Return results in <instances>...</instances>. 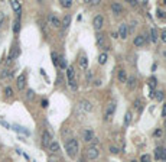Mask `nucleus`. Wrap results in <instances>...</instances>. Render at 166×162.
<instances>
[{
  "label": "nucleus",
  "instance_id": "a211bd4d",
  "mask_svg": "<svg viewBox=\"0 0 166 162\" xmlns=\"http://www.w3.org/2000/svg\"><path fill=\"white\" fill-rule=\"evenodd\" d=\"M111 10H113L114 15H120V13L123 12V7L120 6L119 3H113V5H111Z\"/></svg>",
  "mask_w": 166,
  "mask_h": 162
},
{
  "label": "nucleus",
  "instance_id": "9b49d317",
  "mask_svg": "<svg viewBox=\"0 0 166 162\" xmlns=\"http://www.w3.org/2000/svg\"><path fill=\"white\" fill-rule=\"evenodd\" d=\"M10 6H12V9H13L14 12L18 13V19H19V18H20V12H22L20 3H19V2H16V0H12V2H10Z\"/></svg>",
  "mask_w": 166,
  "mask_h": 162
},
{
  "label": "nucleus",
  "instance_id": "bb28decb",
  "mask_svg": "<svg viewBox=\"0 0 166 162\" xmlns=\"http://www.w3.org/2000/svg\"><path fill=\"white\" fill-rule=\"evenodd\" d=\"M150 35H152V41H153V42H156V41H158V32H156V29H155V28L150 31Z\"/></svg>",
  "mask_w": 166,
  "mask_h": 162
},
{
  "label": "nucleus",
  "instance_id": "473e14b6",
  "mask_svg": "<svg viewBox=\"0 0 166 162\" xmlns=\"http://www.w3.org/2000/svg\"><path fill=\"white\" fill-rule=\"evenodd\" d=\"M156 98H158V100H163V93H162V91H158V93H156Z\"/></svg>",
  "mask_w": 166,
  "mask_h": 162
},
{
  "label": "nucleus",
  "instance_id": "f8f14e48",
  "mask_svg": "<svg viewBox=\"0 0 166 162\" xmlns=\"http://www.w3.org/2000/svg\"><path fill=\"white\" fill-rule=\"evenodd\" d=\"M82 137H84V141L85 142H91V139L94 137V133L91 129H85L84 130V133H82Z\"/></svg>",
  "mask_w": 166,
  "mask_h": 162
},
{
  "label": "nucleus",
  "instance_id": "a18cd8bd",
  "mask_svg": "<svg viewBox=\"0 0 166 162\" xmlns=\"http://www.w3.org/2000/svg\"><path fill=\"white\" fill-rule=\"evenodd\" d=\"M78 162H87V161H85V159H80V161H78Z\"/></svg>",
  "mask_w": 166,
  "mask_h": 162
},
{
  "label": "nucleus",
  "instance_id": "f257e3e1",
  "mask_svg": "<svg viewBox=\"0 0 166 162\" xmlns=\"http://www.w3.org/2000/svg\"><path fill=\"white\" fill-rule=\"evenodd\" d=\"M65 150L69 158H75L77 152H78V141L75 137H71L65 142Z\"/></svg>",
  "mask_w": 166,
  "mask_h": 162
},
{
  "label": "nucleus",
  "instance_id": "c756f323",
  "mask_svg": "<svg viewBox=\"0 0 166 162\" xmlns=\"http://www.w3.org/2000/svg\"><path fill=\"white\" fill-rule=\"evenodd\" d=\"M140 162H150V156H149V155H142Z\"/></svg>",
  "mask_w": 166,
  "mask_h": 162
},
{
  "label": "nucleus",
  "instance_id": "ddd939ff",
  "mask_svg": "<svg viewBox=\"0 0 166 162\" xmlns=\"http://www.w3.org/2000/svg\"><path fill=\"white\" fill-rule=\"evenodd\" d=\"M80 106H81V109L84 111H91L93 110V106H91V103L90 101H87V100H82L80 103Z\"/></svg>",
  "mask_w": 166,
  "mask_h": 162
},
{
  "label": "nucleus",
  "instance_id": "a878e982",
  "mask_svg": "<svg viewBox=\"0 0 166 162\" xmlns=\"http://www.w3.org/2000/svg\"><path fill=\"white\" fill-rule=\"evenodd\" d=\"M20 23H19V19H16V20H14V23H13V32L14 33H18V32H19V28H20Z\"/></svg>",
  "mask_w": 166,
  "mask_h": 162
},
{
  "label": "nucleus",
  "instance_id": "de8ad7c7",
  "mask_svg": "<svg viewBox=\"0 0 166 162\" xmlns=\"http://www.w3.org/2000/svg\"><path fill=\"white\" fill-rule=\"evenodd\" d=\"M3 162H9V161H7V159H5V161H3Z\"/></svg>",
  "mask_w": 166,
  "mask_h": 162
},
{
  "label": "nucleus",
  "instance_id": "37998d69",
  "mask_svg": "<svg viewBox=\"0 0 166 162\" xmlns=\"http://www.w3.org/2000/svg\"><path fill=\"white\" fill-rule=\"evenodd\" d=\"M3 20H5V16H3V15H0V26H2V23H3Z\"/></svg>",
  "mask_w": 166,
  "mask_h": 162
},
{
  "label": "nucleus",
  "instance_id": "49530a36",
  "mask_svg": "<svg viewBox=\"0 0 166 162\" xmlns=\"http://www.w3.org/2000/svg\"><path fill=\"white\" fill-rule=\"evenodd\" d=\"M132 162H137V161H136V159H133V161Z\"/></svg>",
  "mask_w": 166,
  "mask_h": 162
},
{
  "label": "nucleus",
  "instance_id": "0eeeda50",
  "mask_svg": "<svg viewBox=\"0 0 166 162\" xmlns=\"http://www.w3.org/2000/svg\"><path fill=\"white\" fill-rule=\"evenodd\" d=\"M114 111H116V103H110L108 106H107V109H106L104 119H106V120H108V119H110V117L114 114Z\"/></svg>",
  "mask_w": 166,
  "mask_h": 162
},
{
  "label": "nucleus",
  "instance_id": "39448f33",
  "mask_svg": "<svg viewBox=\"0 0 166 162\" xmlns=\"http://www.w3.org/2000/svg\"><path fill=\"white\" fill-rule=\"evenodd\" d=\"M103 23H104V18L101 16V15H97V16H94L93 19V26L97 29V31H100L101 28H103Z\"/></svg>",
  "mask_w": 166,
  "mask_h": 162
},
{
  "label": "nucleus",
  "instance_id": "7c9ffc66",
  "mask_svg": "<svg viewBox=\"0 0 166 162\" xmlns=\"http://www.w3.org/2000/svg\"><path fill=\"white\" fill-rule=\"evenodd\" d=\"M149 85H150V88H155V85H156V80H155V77H152L150 80H149Z\"/></svg>",
  "mask_w": 166,
  "mask_h": 162
},
{
  "label": "nucleus",
  "instance_id": "7ed1b4c3",
  "mask_svg": "<svg viewBox=\"0 0 166 162\" xmlns=\"http://www.w3.org/2000/svg\"><path fill=\"white\" fill-rule=\"evenodd\" d=\"M155 158L158 161H166V148L163 146H158L155 149Z\"/></svg>",
  "mask_w": 166,
  "mask_h": 162
},
{
  "label": "nucleus",
  "instance_id": "b1692460",
  "mask_svg": "<svg viewBox=\"0 0 166 162\" xmlns=\"http://www.w3.org/2000/svg\"><path fill=\"white\" fill-rule=\"evenodd\" d=\"M51 57H52L53 65H56V67H58V58H59V57H58V54H56V52H52V54H51Z\"/></svg>",
  "mask_w": 166,
  "mask_h": 162
},
{
  "label": "nucleus",
  "instance_id": "9d476101",
  "mask_svg": "<svg viewBox=\"0 0 166 162\" xmlns=\"http://www.w3.org/2000/svg\"><path fill=\"white\" fill-rule=\"evenodd\" d=\"M48 22H49V25L53 26V28H59L61 26V20L56 18V16H53V15H49L48 16Z\"/></svg>",
  "mask_w": 166,
  "mask_h": 162
},
{
  "label": "nucleus",
  "instance_id": "423d86ee",
  "mask_svg": "<svg viewBox=\"0 0 166 162\" xmlns=\"http://www.w3.org/2000/svg\"><path fill=\"white\" fill-rule=\"evenodd\" d=\"M16 85H18L19 90H23V88H25V85H26V74H25V72H22L19 77H18V80H16Z\"/></svg>",
  "mask_w": 166,
  "mask_h": 162
},
{
  "label": "nucleus",
  "instance_id": "e433bc0d",
  "mask_svg": "<svg viewBox=\"0 0 166 162\" xmlns=\"http://www.w3.org/2000/svg\"><path fill=\"white\" fill-rule=\"evenodd\" d=\"M162 117H166V104H163V109H162Z\"/></svg>",
  "mask_w": 166,
  "mask_h": 162
},
{
  "label": "nucleus",
  "instance_id": "2f4dec72",
  "mask_svg": "<svg viewBox=\"0 0 166 162\" xmlns=\"http://www.w3.org/2000/svg\"><path fill=\"white\" fill-rule=\"evenodd\" d=\"M5 93H6V96H9V97H10V96H13V90H12L10 87H7L6 90H5Z\"/></svg>",
  "mask_w": 166,
  "mask_h": 162
},
{
  "label": "nucleus",
  "instance_id": "2eb2a0df",
  "mask_svg": "<svg viewBox=\"0 0 166 162\" xmlns=\"http://www.w3.org/2000/svg\"><path fill=\"white\" fill-rule=\"evenodd\" d=\"M48 149L51 150V152H58V150H59V143L56 142V141H53V139H52V142L49 143Z\"/></svg>",
  "mask_w": 166,
  "mask_h": 162
},
{
  "label": "nucleus",
  "instance_id": "f704fd0d",
  "mask_svg": "<svg viewBox=\"0 0 166 162\" xmlns=\"http://www.w3.org/2000/svg\"><path fill=\"white\" fill-rule=\"evenodd\" d=\"M33 94H35V93H33V90H27V98H29V100H30V98H33Z\"/></svg>",
  "mask_w": 166,
  "mask_h": 162
},
{
  "label": "nucleus",
  "instance_id": "4468645a",
  "mask_svg": "<svg viewBox=\"0 0 166 162\" xmlns=\"http://www.w3.org/2000/svg\"><path fill=\"white\" fill-rule=\"evenodd\" d=\"M146 42V39H145V35H137L136 38H134V46H142L143 44Z\"/></svg>",
  "mask_w": 166,
  "mask_h": 162
},
{
  "label": "nucleus",
  "instance_id": "58836bf2",
  "mask_svg": "<svg viewBox=\"0 0 166 162\" xmlns=\"http://www.w3.org/2000/svg\"><path fill=\"white\" fill-rule=\"evenodd\" d=\"M162 41H163V42H166V31H163V32H162Z\"/></svg>",
  "mask_w": 166,
  "mask_h": 162
},
{
  "label": "nucleus",
  "instance_id": "6e6552de",
  "mask_svg": "<svg viewBox=\"0 0 166 162\" xmlns=\"http://www.w3.org/2000/svg\"><path fill=\"white\" fill-rule=\"evenodd\" d=\"M119 36L120 38H123V39H126L127 38V35H129V28H127L126 23H120L119 26Z\"/></svg>",
  "mask_w": 166,
  "mask_h": 162
},
{
  "label": "nucleus",
  "instance_id": "1a4fd4ad",
  "mask_svg": "<svg viewBox=\"0 0 166 162\" xmlns=\"http://www.w3.org/2000/svg\"><path fill=\"white\" fill-rule=\"evenodd\" d=\"M51 142H52V136H51V133H49L48 130H45V132H43V135H42V145L48 148Z\"/></svg>",
  "mask_w": 166,
  "mask_h": 162
},
{
  "label": "nucleus",
  "instance_id": "72a5a7b5",
  "mask_svg": "<svg viewBox=\"0 0 166 162\" xmlns=\"http://www.w3.org/2000/svg\"><path fill=\"white\" fill-rule=\"evenodd\" d=\"M110 152H111V154H119V149H117L116 146H110Z\"/></svg>",
  "mask_w": 166,
  "mask_h": 162
},
{
  "label": "nucleus",
  "instance_id": "c03bdc74",
  "mask_svg": "<svg viewBox=\"0 0 166 162\" xmlns=\"http://www.w3.org/2000/svg\"><path fill=\"white\" fill-rule=\"evenodd\" d=\"M111 36H113V38H114V39H117V38H119V33H117V32H114V33H113V35H111Z\"/></svg>",
  "mask_w": 166,
  "mask_h": 162
},
{
  "label": "nucleus",
  "instance_id": "4c0bfd02",
  "mask_svg": "<svg viewBox=\"0 0 166 162\" xmlns=\"http://www.w3.org/2000/svg\"><path fill=\"white\" fill-rule=\"evenodd\" d=\"M155 136H158V137H159V136H162V130H160V129H158V130H156V132H155Z\"/></svg>",
  "mask_w": 166,
  "mask_h": 162
},
{
  "label": "nucleus",
  "instance_id": "cd10ccee",
  "mask_svg": "<svg viewBox=\"0 0 166 162\" xmlns=\"http://www.w3.org/2000/svg\"><path fill=\"white\" fill-rule=\"evenodd\" d=\"M134 106H136V109H137L139 111H142V101H140L139 98H137V100H134Z\"/></svg>",
  "mask_w": 166,
  "mask_h": 162
},
{
  "label": "nucleus",
  "instance_id": "412c9836",
  "mask_svg": "<svg viewBox=\"0 0 166 162\" xmlns=\"http://www.w3.org/2000/svg\"><path fill=\"white\" fill-rule=\"evenodd\" d=\"M58 67H61V68H65L66 67V61L64 57H59V58H58Z\"/></svg>",
  "mask_w": 166,
  "mask_h": 162
},
{
  "label": "nucleus",
  "instance_id": "393cba45",
  "mask_svg": "<svg viewBox=\"0 0 166 162\" xmlns=\"http://www.w3.org/2000/svg\"><path fill=\"white\" fill-rule=\"evenodd\" d=\"M61 5H62L64 7H71L72 6V0H62Z\"/></svg>",
  "mask_w": 166,
  "mask_h": 162
},
{
  "label": "nucleus",
  "instance_id": "4be33fe9",
  "mask_svg": "<svg viewBox=\"0 0 166 162\" xmlns=\"http://www.w3.org/2000/svg\"><path fill=\"white\" fill-rule=\"evenodd\" d=\"M130 122H132V111H127L124 116V124H129Z\"/></svg>",
  "mask_w": 166,
  "mask_h": 162
},
{
  "label": "nucleus",
  "instance_id": "6ab92c4d",
  "mask_svg": "<svg viewBox=\"0 0 166 162\" xmlns=\"http://www.w3.org/2000/svg\"><path fill=\"white\" fill-rule=\"evenodd\" d=\"M117 77H119L120 83H126V81H127V74H126V71H124V70H120Z\"/></svg>",
  "mask_w": 166,
  "mask_h": 162
},
{
  "label": "nucleus",
  "instance_id": "c85d7f7f",
  "mask_svg": "<svg viewBox=\"0 0 166 162\" xmlns=\"http://www.w3.org/2000/svg\"><path fill=\"white\" fill-rule=\"evenodd\" d=\"M97 42H98L100 45H104V38H103V35H101V33L97 35Z\"/></svg>",
  "mask_w": 166,
  "mask_h": 162
},
{
  "label": "nucleus",
  "instance_id": "c9c22d12",
  "mask_svg": "<svg viewBox=\"0 0 166 162\" xmlns=\"http://www.w3.org/2000/svg\"><path fill=\"white\" fill-rule=\"evenodd\" d=\"M16 130H18V132H22V133H25V135H29V132H27V130H23V127H16Z\"/></svg>",
  "mask_w": 166,
  "mask_h": 162
},
{
  "label": "nucleus",
  "instance_id": "5701e85b",
  "mask_svg": "<svg viewBox=\"0 0 166 162\" xmlns=\"http://www.w3.org/2000/svg\"><path fill=\"white\" fill-rule=\"evenodd\" d=\"M127 83H129V87L133 88V87L136 85V78H134V77H129V78H127Z\"/></svg>",
  "mask_w": 166,
  "mask_h": 162
},
{
  "label": "nucleus",
  "instance_id": "aec40b11",
  "mask_svg": "<svg viewBox=\"0 0 166 162\" xmlns=\"http://www.w3.org/2000/svg\"><path fill=\"white\" fill-rule=\"evenodd\" d=\"M107 62V54L106 52H103V54H100V57H98V64H106Z\"/></svg>",
  "mask_w": 166,
  "mask_h": 162
},
{
  "label": "nucleus",
  "instance_id": "ea45409f",
  "mask_svg": "<svg viewBox=\"0 0 166 162\" xmlns=\"http://www.w3.org/2000/svg\"><path fill=\"white\" fill-rule=\"evenodd\" d=\"M158 16L159 18H165V13L162 12V10H158Z\"/></svg>",
  "mask_w": 166,
  "mask_h": 162
},
{
  "label": "nucleus",
  "instance_id": "20e7f679",
  "mask_svg": "<svg viewBox=\"0 0 166 162\" xmlns=\"http://www.w3.org/2000/svg\"><path fill=\"white\" fill-rule=\"evenodd\" d=\"M85 155H87L88 159H97L98 155H100V152H98V149H97L95 146H90V148L85 150Z\"/></svg>",
  "mask_w": 166,
  "mask_h": 162
},
{
  "label": "nucleus",
  "instance_id": "dca6fc26",
  "mask_svg": "<svg viewBox=\"0 0 166 162\" xmlns=\"http://www.w3.org/2000/svg\"><path fill=\"white\" fill-rule=\"evenodd\" d=\"M69 23H71V16H69V15H66L65 18H64V20H62V23H61L62 29H64V31H65V29H68Z\"/></svg>",
  "mask_w": 166,
  "mask_h": 162
},
{
  "label": "nucleus",
  "instance_id": "79ce46f5",
  "mask_svg": "<svg viewBox=\"0 0 166 162\" xmlns=\"http://www.w3.org/2000/svg\"><path fill=\"white\" fill-rule=\"evenodd\" d=\"M42 107H48V101H46V100H43V101H42Z\"/></svg>",
  "mask_w": 166,
  "mask_h": 162
},
{
  "label": "nucleus",
  "instance_id": "f3484780",
  "mask_svg": "<svg viewBox=\"0 0 166 162\" xmlns=\"http://www.w3.org/2000/svg\"><path fill=\"white\" fill-rule=\"evenodd\" d=\"M78 64H80L81 68H84V70H85V68H87V65H88V59H87L85 55H81L80 59H78Z\"/></svg>",
  "mask_w": 166,
  "mask_h": 162
},
{
  "label": "nucleus",
  "instance_id": "f03ea898",
  "mask_svg": "<svg viewBox=\"0 0 166 162\" xmlns=\"http://www.w3.org/2000/svg\"><path fill=\"white\" fill-rule=\"evenodd\" d=\"M66 77H68V83H69V87L75 90L77 88V84H75V71H74V67L69 65L66 67Z\"/></svg>",
  "mask_w": 166,
  "mask_h": 162
},
{
  "label": "nucleus",
  "instance_id": "a19ab883",
  "mask_svg": "<svg viewBox=\"0 0 166 162\" xmlns=\"http://www.w3.org/2000/svg\"><path fill=\"white\" fill-rule=\"evenodd\" d=\"M91 143H93V145L98 143V139H97V137H93V139H91Z\"/></svg>",
  "mask_w": 166,
  "mask_h": 162
}]
</instances>
